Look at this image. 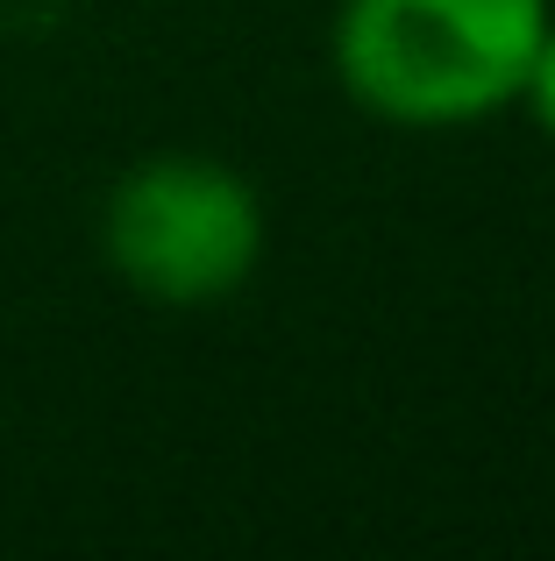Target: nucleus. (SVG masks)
I'll use <instances>...</instances> for the list:
<instances>
[{"mask_svg":"<svg viewBox=\"0 0 555 561\" xmlns=\"http://www.w3.org/2000/svg\"><path fill=\"white\" fill-rule=\"evenodd\" d=\"M548 22V0H342L328 57L349 107L385 128L449 136L520 107Z\"/></svg>","mask_w":555,"mask_h":561,"instance_id":"1","label":"nucleus"},{"mask_svg":"<svg viewBox=\"0 0 555 561\" xmlns=\"http://www.w3.org/2000/svg\"><path fill=\"white\" fill-rule=\"evenodd\" d=\"M100 242L128 291L157 306H214L236 299L264 263V199L222 157L165 150L122 171Z\"/></svg>","mask_w":555,"mask_h":561,"instance_id":"2","label":"nucleus"},{"mask_svg":"<svg viewBox=\"0 0 555 561\" xmlns=\"http://www.w3.org/2000/svg\"><path fill=\"white\" fill-rule=\"evenodd\" d=\"M520 107H528V122H534V128H542V136L555 142V22H548L542 50H534V65H528V85H520Z\"/></svg>","mask_w":555,"mask_h":561,"instance_id":"3","label":"nucleus"}]
</instances>
